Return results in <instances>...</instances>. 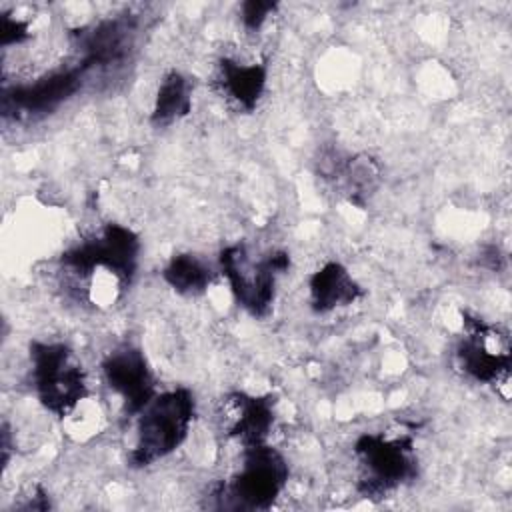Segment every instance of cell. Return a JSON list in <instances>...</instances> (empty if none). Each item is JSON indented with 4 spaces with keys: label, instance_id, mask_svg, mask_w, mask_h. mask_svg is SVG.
Masks as SVG:
<instances>
[{
    "label": "cell",
    "instance_id": "52a82bcc",
    "mask_svg": "<svg viewBox=\"0 0 512 512\" xmlns=\"http://www.w3.org/2000/svg\"><path fill=\"white\" fill-rule=\"evenodd\" d=\"M454 362L470 380L494 384L504 400L510 398V346L496 326L464 316V336L456 344Z\"/></svg>",
    "mask_w": 512,
    "mask_h": 512
},
{
    "label": "cell",
    "instance_id": "7c38bea8",
    "mask_svg": "<svg viewBox=\"0 0 512 512\" xmlns=\"http://www.w3.org/2000/svg\"><path fill=\"white\" fill-rule=\"evenodd\" d=\"M218 88L222 94L246 112H252L266 86V66L240 64L230 58H222L218 64Z\"/></svg>",
    "mask_w": 512,
    "mask_h": 512
},
{
    "label": "cell",
    "instance_id": "2e32d148",
    "mask_svg": "<svg viewBox=\"0 0 512 512\" xmlns=\"http://www.w3.org/2000/svg\"><path fill=\"white\" fill-rule=\"evenodd\" d=\"M278 8L276 2H262V0H250L242 4V22L246 30H258L266 18Z\"/></svg>",
    "mask_w": 512,
    "mask_h": 512
},
{
    "label": "cell",
    "instance_id": "30bf717a",
    "mask_svg": "<svg viewBox=\"0 0 512 512\" xmlns=\"http://www.w3.org/2000/svg\"><path fill=\"white\" fill-rule=\"evenodd\" d=\"M222 428L246 446L264 444L274 426V398L232 392L222 402Z\"/></svg>",
    "mask_w": 512,
    "mask_h": 512
},
{
    "label": "cell",
    "instance_id": "ba28073f",
    "mask_svg": "<svg viewBox=\"0 0 512 512\" xmlns=\"http://www.w3.org/2000/svg\"><path fill=\"white\" fill-rule=\"evenodd\" d=\"M82 74H84V66L68 68V70L48 74L32 84L4 90V96H2L4 116L32 118V116L54 110L80 88Z\"/></svg>",
    "mask_w": 512,
    "mask_h": 512
},
{
    "label": "cell",
    "instance_id": "8fae6325",
    "mask_svg": "<svg viewBox=\"0 0 512 512\" xmlns=\"http://www.w3.org/2000/svg\"><path fill=\"white\" fill-rule=\"evenodd\" d=\"M308 290L310 306L318 314L350 306L364 294L362 286L340 262H326L318 268L308 280Z\"/></svg>",
    "mask_w": 512,
    "mask_h": 512
},
{
    "label": "cell",
    "instance_id": "9a60e30c",
    "mask_svg": "<svg viewBox=\"0 0 512 512\" xmlns=\"http://www.w3.org/2000/svg\"><path fill=\"white\" fill-rule=\"evenodd\" d=\"M162 278L168 286H172L178 294L184 296H198L204 294L212 282L210 266L194 256V254H178L166 264Z\"/></svg>",
    "mask_w": 512,
    "mask_h": 512
},
{
    "label": "cell",
    "instance_id": "3957f363",
    "mask_svg": "<svg viewBox=\"0 0 512 512\" xmlns=\"http://www.w3.org/2000/svg\"><path fill=\"white\" fill-rule=\"evenodd\" d=\"M138 254V236L126 226L108 224L98 236L66 250L60 262L78 280H92L98 274V280L110 278L124 290L136 274ZM98 280L90 284V290Z\"/></svg>",
    "mask_w": 512,
    "mask_h": 512
},
{
    "label": "cell",
    "instance_id": "6da1fadb",
    "mask_svg": "<svg viewBox=\"0 0 512 512\" xmlns=\"http://www.w3.org/2000/svg\"><path fill=\"white\" fill-rule=\"evenodd\" d=\"M194 420V396L186 388L156 394L138 414L130 464L144 468L172 454L188 436Z\"/></svg>",
    "mask_w": 512,
    "mask_h": 512
},
{
    "label": "cell",
    "instance_id": "4fadbf2b",
    "mask_svg": "<svg viewBox=\"0 0 512 512\" xmlns=\"http://www.w3.org/2000/svg\"><path fill=\"white\" fill-rule=\"evenodd\" d=\"M192 108V86L190 80L172 70L164 76L158 94H156V102H154V110H152V124L156 126H168L180 118H184Z\"/></svg>",
    "mask_w": 512,
    "mask_h": 512
},
{
    "label": "cell",
    "instance_id": "5b68a950",
    "mask_svg": "<svg viewBox=\"0 0 512 512\" xmlns=\"http://www.w3.org/2000/svg\"><path fill=\"white\" fill-rule=\"evenodd\" d=\"M32 384L38 402L54 416H68L86 398L88 386L80 360L60 342H32Z\"/></svg>",
    "mask_w": 512,
    "mask_h": 512
},
{
    "label": "cell",
    "instance_id": "9c48e42d",
    "mask_svg": "<svg viewBox=\"0 0 512 512\" xmlns=\"http://www.w3.org/2000/svg\"><path fill=\"white\" fill-rule=\"evenodd\" d=\"M102 372L106 384L122 398L128 416L140 414V410L156 396L148 362L134 346L112 350L102 362Z\"/></svg>",
    "mask_w": 512,
    "mask_h": 512
},
{
    "label": "cell",
    "instance_id": "8992f818",
    "mask_svg": "<svg viewBox=\"0 0 512 512\" xmlns=\"http://www.w3.org/2000/svg\"><path fill=\"white\" fill-rule=\"evenodd\" d=\"M220 268L236 302L252 316H266L276 296V280L290 268L286 252H272L262 260H252L242 244L220 252Z\"/></svg>",
    "mask_w": 512,
    "mask_h": 512
},
{
    "label": "cell",
    "instance_id": "7a4b0ae2",
    "mask_svg": "<svg viewBox=\"0 0 512 512\" xmlns=\"http://www.w3.org/2000/svg\"><path fill=\"white\" fill-rule=\"evenodd\" d=\"M288 480V464L272 446L256 444L244 448V462L228 482L212 488L214 508L266 510L280 496Z\"/></svg>",
    "mask_w": 512,
    "mask_h": 512
},
{
    "label": "cell",
    "instance_id": "e0dca14e",
    "mask_svg": "<svg viewBox=\"0 0 512 512\" xmlns=\"http://www.w3.org/2000/svg\"><path fill=\"white\" fill-rule=\"evenodd\" d=\"M30 32H28V24L10 16L2 18V46H10V44H20L24 40H28Z\"/></svg>",
    "mask_w": 512,
    "mask_h": 512
},
{
    "label": "cell",
    "instance_id": "ac0fdd59",
    "mask_svg": "<svg viewBox=\"0 0 512 512\" xmlns=\"http://www.w3.org/2000/svg\"><path fill=\"white\" fill-rule=\"evenodd\" d=\"M480 262H482L484 266H488L490 270H500V268H502V254H500V250H498L496 246H488V248L484 250Z\"/></svg>",
    "mask_w": 512,
    "mask_h": 512
},
{
    "label": "cell",
    "instance_id": "277c9868",
    "mask_svg": "<svg viewBox=\"0 0 512 512\" xmlns=\"http://www.w3.org/2000/svg\"><path fill=\"white\" fill-rule=\"evenodd\" d=\"M360 466L358 492L364 498H386L416 478L418 462L408 434H362L354 444Z\"/></svg>",
    "mask_w": 512,
    "mask_h": 512
},
{
    "label": "cell",
    "instance_id": "5bb4252c",
    "mask_svg": "<svg viewBox=\"0 0 512 512\" xmlns=\"http://www.w3.org/2000/svg\"><path fill=\"white\" fill-rule=\"evenodd\" d=\"M332 174L342 184L348 200L356 206H364L366 198L376 190L380 176L378 166L368 156H354L342 164L336 162Z\"/></svg>",
    "mask_w": 512,
    "mask_h": 512
}]
</instances>
